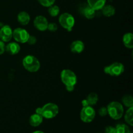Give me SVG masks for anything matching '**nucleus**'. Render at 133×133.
I'll list each match as a JSON object with an SVG mask.
<instances>
[{
    "label": "nucleus",
    "mask_w": 133,
    "mask_h": 133,
    "mask_svg": "<svg viewBox=\"0 0 133 133\" xmlns=\"http://www.w3.org/2000/svg\"><path fill=\"white\" fill-rule=\"evenodd\" d=\"M58 112V107L53 103H48L42 107H38L36 109V113L46 119H52L55 118L57 116Z\"/></svg>",
    "instance_id": "f257e3e1"
},
{
    "label": "nucleus",
    "mask_w": 133,
    "mask_h": 133,
    "mask_svg": "<svg viewBox=\"0 0 133 133\" xmlns=\"http://www.w3.org/2000/svg\"><path fill=\"white\" fill-rule=\"evenodd\" d=\"M108 114L113 119H119L122 118L124 113L123 105L118 101H112L108 105Z\"/></svg>",
    "instance_id": "f03ea898"
},
{
    "label": "nucleus",
    "mask_w": 133,
    "mask_h": 133,
    "mask_svg": "<svg viewBox=\"0 0 133 133\" xmlns=\"http://www.w3.org/2000/svg\"><path fill=\"white\" fill-rule=\"evenodd\" d=\"M22 64L26 70L31 73L36 72L40 68V63L38 59L31 55L25 56L23 58Z\"/></svg>",
    "instance_id": "7ed1b4c3"
},
{
    "label": "nucleus",
    "mask_w": 133,
    "mask_h": 133,
    "mask_svg": "<svg viewBox=\"0 0 133 133\" xmlns=\"http://www.w3.org/2000/svg\"><path fill=\"white\" fill-rule=\"evenodd\" d=\"M61 79L66 87L75 86L77 82L76 74L69 69H64L61 71Z\"/></svg>",
    "instance_id": "20e7f679"
},
{
    "label": "nucleus",
    "mask_w": 133,
    "mask_h": 133,
    "mask_svg": "<svg viewBox=\"0 0 133 133\" xmlns=\"http://www.w3.org/2000/svg\"><path fill=\"white\" fill-rule=\"evenodd\" d=\"M58 22L65 29L71 31L74 27L75 21L72 14L68 12L62 13L58 18Z\"/></svg>",
    "instance_id": "39448f33"
},
{
    "label": "nucleus",
    "mask_w": 133,
    "mask_h": 133,
    "mask_svg": "<svg viewBox=\"0 0 133 133\" xmlns=\"http://www.w3.org/2000/svg\"><path fill=\"white\" fill-rule=\"evenodd\" d=\"M124 66L121 62H114L104 68L105 74L112 77L119 76L124 72Z\"/></svg>",
    "instance_id": "423d86ee"
},
{
    "label": "nucleus",
    "mask_w": 133,
    "mask_h": 133,
    "mask_svg": "<svg viewBox=\"0 0 133 133\" xmlns=\"http://www.w3.org/2000/svg\"><path fill=\"white\" fill-rule=\"evenodd\" d=\"M96 111L92 106L83 107L80 113L81 119L84 123H90L94 119Z\"/></svg>",
    "instance_id": "0eeeda50"
},
{
    "label": "nucleus",
    "mask_w": 133,
    "mask_h": 133,
    "mask_svg": "<svg viewBox=\"0 0 133 133\" xmlns=\"http://www.w3.org/2000/svg\"><path fill=\"white\" fill-rule=\"evenodd\" d=\"M29 36L30 35L29 32L25 29L18 27L13 31L12 38L18 43H21V44L27 43Z\"/></svg>",
    "instance_id": "6e6552de"
},
{
    "label": "nucleus",
    "mask_w": 133,
    "mask_h": 133,
    "mask_svg": "<svg viewBox=\"0 0 133 133\" xmlns=\"http://www.w3.org/2000/svg\"><path fill=\"white\" fill-rule=\"evenodd\" d=\"M13 30L8 25H5L0 29V40L4 42H8L12 38Z\"/></svg>",
    "instance_id": "1a4fd4ad"
},
{
    "label": "nucleus",
    "mask_w": 133,
    "mask_h": 133,
    "mask_svg": "<svg viewBox=\"0 0 133 133\" xmlns=\"http://www.w3.org/2000/svg\"><path fill=\"white\" fill-rule=\"evenodd\" d=\"M34 26L40 31H45L48 29V21L44 16H37L34 19Z\"/></svg>",
    "instance_id": "9d476101"
},
{
    "label": "nucleus",
    "mask_w": 133,
    "mask_h": 133,
    "mask_svg": "<svg viewBox=\"0 0 133 133\" xmlns=\"http://www.w3.org/2000/svg\"><path fill=\"white\" fill-rule=\"evenodd\" d=\"M5 51L12 55L18 54L20 51V45L16 42H10L5 45Z\"/></svg>",
    "instance_id": "9b49d317"
},
{
    "label": "nucleus",
    "mask_w": 133,
    "mask_h": 133,
    "mask_svg": "<svg viewBox=\"0 0 133 133\" xmlns=\"http://www.w3.org/2000/svg\"><path fill=\"white\" fill-rule=\"evenodd\" d=\"M81 13L87 19H93L96 16V11L87 4V5H84V6L81 7Z\"/></svg>",
    "instance_id": "f8f14e48"
},
{
    "label": "nucleus",
    "mask_w": 133,
    "mask_h": 133,
    "mask_svg": "<svg viewBox=\"0 0 133 133\" xmlns=\"http://www.w3.org/2000/svg\"><path fill=\"white\" fill-rule=\"evenodd\" d=\"M84 49V44L81 40H75L70 45V50L74 53H81Z\"/></svg>",
    "instance_id": "ddd939ff"
},
{
    "label": "nucleus",
    "mask_w": 133,
    "mask_h": 133,
    "mask_svg": "<svg viewBox=\"0 0 133 133\" xmlns=\"http://www.w3.org/2000/svg\"><path fill=\"white\" fill-rule=\"evenodd\" d=\"M107 0H87V4L96 11L101 10L106 4Z\"/></svg>",
    "instance_id": "4468645a"
},
{
    "label": "nucleus",
    "mask_w": 133,
    "mask_h": 133,
    "mask_svg": "<svg viewBox=\"0 0 133 133\" xmlns=\"http://www.w3.org/2000/svg\"><path fill=\"white\" fill-rule=\"evenodd\" d=\"M17 19L18 22L22 25H27L30 22L31 17L29 14L25 11H22L17 16Z\"/></svg>",
    "instance_id": "2eb2a0df"
},
{
    "label": "nucleus",
    "mask_w": 133,
    "mask_h": 133,
    "mask_svg": "<svg viewBox=\"0 0 133 133\" xmlns=\"http://www.w3.org/2000/svg\"><path fill=\"white\" fill-rule=\"evenodd\" d=\"M43 117L37 113L32 114L29 118V124L32 127H38L43 122Z\"/></svg>",
    "instance_id": "dca6fc26"
},
{
    "label": "nucleus",
    "mask_w": 133,
    "mask_h": 133,
    "mask_svg": "<svg viewBox=\"0 0 133 133\" xmlns=\"http://www.w3.org/2000/svg\"><path fill=\"white\" fill-rule=\"evenodd\" d=\"M123 42L125 46L129 49L133 48V35L131 32H127L123 36Z\"/></svg>",
    "instance_id": "f3484780"
},
{
    "label": "nucleus",
    "mask_w": 133,
    "mask_h": 133,
    "mask_svg": "<svg viewBox=\"0 0 133 133\" xmlns=\"http://www.w3.org/2000/svg\"><path fill=\"white\" fill-rule=\"evenodd\" d=\"M101 10H102V14L106 17L112 16L115 14L116 12L115 8L112 5H106V4L101 9Z\"/></svg>",
    "instance_id": "a211bd4d"
},
{
    "label": "nucleus",
    "mask_w": 133,
    "mask_h": 133,
    "mask_svg": "<svg viewBox=\"0 0 133 133\" xmlns=\"http://www.w3.org/2000/svg\"><path fill=\"white\" fill-rule=\"evenodd\" d=\"M88 104L89 106H94V105H96L99 100L98 95L95 92H91L88 94L87 97L86 98Z\"/></svg>",
    "instance_id": "6ab92c4d"
},
{
    "label": "nucleus",
    "mask_w": 133,
    "mask_h": 133,
    "mask_svg": "<svg viewBox=\"0 0 133 133\" xmlns=\"http://www.w3.org/2000/svg\"><path fill=\"white\" fill-rule=\"evenodd\" d=\"M125 121L129 125H133V107H129L125 115Z\"/></svg>",
    "instance_id": "aec40b11"
},
{
    "label": "nucleus",
    "mask_w": 133,
    "mask_h": 133,
    "mask_svg": "<svg viewBox=\"0 0 133 133\" xmlns=\"http://www.w3.org/2000/svg\"><path fill=\"white\" fill-rule=\"evenodd\" d=\"M48 13L52 17H55L59 14L60 8L57 5H53L48 7Z\"/></svg>",
    "instance_id": "412c9836"
},
{
    "label": "nucleus",
    "mask_w": 133,
    "mask_h": 133,
    "mask_svg": "<svg viewBox=\"0 0 133 133\" xmlns=\"http://www.w3.org/2000/svg\"><path fill=\"white\" fill-rule=\"evenodd\" d=\"M123 104L127 107L129 108L133 107V98L131 95H125L122 98Z\"/></svg>",
    "instance_id": "4be33fe9"
},
{
    "label": "nucleus",
    "mask_w": 133,
    "mask_h": 133,
    "mask_svg": "<svg viewBox=\"0 0 133 133\" xmlns=\"http://www.w3.org/2000/svg\"><path fill=\"white\" fill-rule=\"evenodd\" d=\"M115 128L116 133H129L131 132L129 127L126 124H118Z\"/></svg>",
    "instance_id": "5701e85b"
},
{
    "label": "nucleus",
    "mask_w": 133,
    "mask_h": 133,
    "mask_svg": "<svg viewBox=\"0 0 133 133\" xmlns=\"http://www.w3.org/2000/svg\"><path fill=\"white\" fill-rule=\"evenodd\" d=\"M38 1L40 5L45 7H49L55 3V0H38Z\"/></svg>",
    "instance_id": "b1692460"
},
{
    "label": "nucleus",
    "mask_w": 133,
    "mask_h": 133,
    "mask_svg": "<svg viewBox=\"0 0 133 133\" xmlns=\"http://www.w3.org/2000/svg\"><path fill=\"white\" fill-rule=\"evenodd\" d=\"M47 29H48L51 32H55L58 29V26L55 23H48Z\"/></svg>",
    "instance_id": "393cba45"
},
{
    "label": "nucleus",
    "mask_w": 133,
    "mask_h": 133,
    "mask_svg": "<svg viewBox=\"0 0 133 133\" xmlns=\"http://www.w3.org/2000/svg\"><path fill=\"white\" fill-rule=\"evenodd\" d=\"M98 112H99V114L101 116H105L108 114L107 109V107H101L99 109Z\"/></svg>",
    "instance_id": "a878e982"
},
{
    "label": "nucleus",
    "mask_w": 133,
    "mask_h": 133,
    "mask_svg": "<svg viewBox=\"0 0 133 133\" xmlns=\"http://www.w3.org/2000/svg\"><path fill=\"white\" fill-rule=\"evenodd\" d=\"M36 38L35 36H31L30 35L29 37L28 40H27V43H28L30 45H34V44H36Z\"/></svg>",
    "instance_id": "bb28decb"
},
{
    "label": "nucleus",
    "mask_w": 133,
    "mask_h": 133,
    "mask_svg": "<svg viewBox=\"0 0 133 133\" xmlns=\"http://www.w3.org/2000/svg\"><path fill=\"white\" fill-rule=\"evenodd\" d=\"M105 133H116V128L112 126H108L105 129Z\"/></svg>",
    "instance_id": "cd10ccee"
},
{
    "label": "nucleus",
    "mask_w": 133,
    "mask_h": 133,
    "mask_svg": "<svg viewBox=\"0 0 133 133\" xmlns=\"http://www.w3.org/2000/svg\"><path fill=\"white\" fill-rule=\"evenodd\" d=\"M5 51V42L2 40H0V55L3 54L4 52Z\"/></svg>",
    "instance_id": "c85d7f7f"
},
{
    "label": "nucleus",
    "mask_w": 133,
    "mask_h": 133,
    "mask_svg": "<svg viewBox=\"0 0 133 133\" xmlns=\"http://www.w3.org/2000/svg\"><path fill=\"white\" fill-rule=\"evenodd\" d=\"M66 88L68 92H72L75 88V86H68V87H66Z\"/></svg>",
    "instance_id": "c756f323"
},
{
    "label": "nucleus",
    "mask_w": 133,
    "mask_h": 133,
    "mask_svg": "<svg viewBox=\"0 0 133 133\" xmlns=\"http://www.w3.org/2000/svg\"><path fill=\"white\" fill-rule=\"evenodd\" d=\"M32 133H44V132L40 131H35V132H33Z\"/></svg>",
    "instance_id": "7c9ffc66"
},
{
    "label": "nucleus",
    "mask_w": 133,
    "mask_h": 133,
    "mask_svg": "<svg viewBox=\"0 0 133 133\" xmlns=\"http://www.w3.org/2000/svg\"><path fill=\"white\" fill-rule=\"evenodd\" d=\"M109 1H112V0H109Z\"/></svg>",
    "instance_id": "2f4dec72"
},
{
    "label": "nucleus",
    "mask_w": 133,
    "mask_h": 133,
    "mask_svg": "<svg viewBox=\"0 0 133 133\" xmlns=\"http://www.w3.org/2000/svg\"><path fill=\"white\" fill-rule=\"evenodd\" d=\"M129 133H132V132H130Z\"/></svg>",
    "instance_id": "473e14b6"
}]
</instances>
